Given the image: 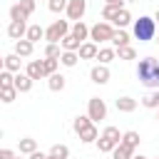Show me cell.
Wrapping results in <instances>:
<instances>
[{
	"label": "cell",
	"mask_w": 159,
	"mask_h": 159,
	"mask_svg": "<svg viewBox=\"0 0 159 159\" xmlns=\"http://www.w3.org/2000/svg\"><path fill=\"white\" fill-rule=\"evenodd\" d=\"M27 17H30V15H27V10H25L20 2H15V5L10 7V20H25V22H27Z\"/></svg>",
	"instance_id": "d4e9b609"
},
{
	"label": "cell",
	"mask_w": 159,
	"mask_h": 159,
	"mask_svg": "<svg viewBox=\"0 0 159 159\" xmlns=\"http://www.w3.org/2000/svg\"><path fill=\"white\" fill-rule=\"evenodd\" d=\"M20 5L27 10V15H32V12H35V0H20Z\"/></svg>",
	"instance_id": "ab89813d"
},
{
	"label": "cell",
	"mask_w": 159,
	"mask_h": 159,
	"mask_svg": "<svg viewBox=\"0 0 159 159\" xmlns=\"http://www.w3.org/2000/svg\"><path fill=\"white\" fill-rule=\"evenodd\" d=\"M97 52H99V47H97V42H92V40H84V42L80 45V50H77L80 60H94Z\"/></svg>",
	"instance_id": "9c48e42d"
},
{
	"label": "cell",
	"mask_w": 159,
	"mask_h": 159,
	"mask_svg": "<svg viewBox=\"0 0 159 159\" xmlns=\"http://www.w3.org/2000/svg\"><path fill=\"white\" fill-rule=\"evenodd\" d=\"M112 35H114V27L109 22H94L89 27V40L92 42H112Z\"/></svg>",
	"instance_id": "3957f363"
},
{
	"label": "cell",
	"mask_w": 159,
	"mask_h": 159,
	"mask_svg": "<svg viewBox=\"0 0 159 159\" xmlns=\"http://www.w3.org/2000/svg\"><path fill=\"white\" fill-rule=\"evenodd\" d=\"M67 32H70V22H67V20H55V22L45 30V40H47V42H60Z\"/></svg>",
	"instance_id": "277c9868"
},
{
	"label": "cell",
	"mask_w": 159,
	"mask_h": 159,
	"mask_svg": "<svg viewBox=\"0 0 159 159\" xmlns=\"http://www.w3.org/2000/svg\"><path fill=\"white\" fill-rule=\"evenodd\" d=\"M157 122H159V107H157Z\"/></svg>",
	"instance_id": "7dc6e473"
},
{
	"label": "cell",
	"mask_w": 159,
	"mask_h": 159,
	"mask_svg": "<svg viewBox=\"0 0 159 159\" xmlns=\"http://www.w3.org/2000/svg\"><path fill=\"white\" fill-rule=\"evenodd\" d=\"M7 35H10L12 40H22V37L27 35V22H25V20H10Z\"/></svg>",
	"instance_id": "ba28073f"
},
{
	"label": "cell",
	"mask_w": 159,
	"mask_h": 159,
	"mask_svg": "<svg viewBox=\"0 0 159 159\" xmlns=\"http://www.w3.org/2000/svg\"><path fill=\"white\" fill-rule=\"evenodd\" d=\"M20 67H22V60H20V55H5V70H10V72H20Z\"/></svg>",
	"instance_id": "44dd1931"
},
{
	"label": "cell",
	"mask_w": 159,
	"mask_h": 159,
	"mask_svg": "<svg viewBox=\"0 0 159 159\" xmlns=\"http://www.w3.org/2000/svg\"><path fill=\"white\" fill-rule=\"evenodd\" d=\"M134 157V147H129V144H124V142H119L114 149H112V159H132Z\"/></svg>",
	"instance_id": "8fae6325"
},
{
	"label": "cell",
	"mask_w": 159,
	"mask_h": 159,
	"mask_svg": "<svg viewBox=\"0 0 159 159\" xmlns=\"http://www.w3.org/2000/svg\"><path fill=\"white\" fill-rule=\"evenodd\" d=\"M32 80H42L45 77V70H42V60H32L30 65H27V70H25Z\"/></svg>",
	"instance_id": "ac0fdd59"
},
{
	"label": "cell",
	"mask_w": 159,
	"mask_h": 159,
	"mask_svg": "<svg viewBox=\"0 0 159 159\" xmlns=\"http://www.w3.org/2000/svg\"><path fill=\"white\" fill-rule=\"evenodd\" d=\"M132 159H147V157H142V154H139V157H132Z\"/></svg>",
	"instance_id": "bcb514c9"
},
{
	"label": "cell",
	"mask_w": 159,
	"mask_h": 159,
	"mask_svg": "<svg viewBox=\"0 0 159 159\" xmlns=\"http://www.w3.org/2000/svg\"><path fill=\"white\" fill-rule=\"evenodd\" d=\"M122 7H124V5H104V7H102V17L112 22V20L119 15V10H122Z\"/></svg>",
	"instance_id": "4316f807"
},
{
	"label": "cell",
	"mask_w": 159,
	"mask_h": 159,
	"mask_svg": "<svg viewBox=\"0 0 159 159\" xmlns=\"http://www.w3.org/2000/svg\"><path fill=\"white\" fill-rule=\"evenodd\" d=\"M137 80L144 87H149V89H159V60H154V57L139 60V65H137Z\"/></svg>",
	"instance_id": "6da1fadb"
},
{
	"label": "cell",
	"mask_w": 159,
	"mask_h": 159,
	"mask_svg": "<svg viewBox=\"0 0 159 159\" xmlns=\"http://www.w3.org/2000/svg\"><path fill=\"white\" fill-rule=\"evenodd\" d=\"M50 154H52L55 159H70V149H67V144H55V147L50 149Z\"/></svg>",
	"instance_id": "1f68e13d"
},
{
	"label": "cell",
	"mask_w": 159,
	"mask_h": 159,
	"mask_svg": "<svg viewBox=\"0 0 159 159\" xmlns=\"http://www.w3.org/2000/svg\"><path fill=\"white\" fill-rule=\"evenodd\" d=\"M107 5H124V0H107Z\"/></svg>",
	"instance_id": "7bdbcfd3"
},
{
	"label": "cell",
	"mask_w": 159,
	"mask_h": 159,
	"mask_svg": "<svg viewBox=\"0 0 159 159\" xmlns=\"http://www.w3.org/2000/svg\"><path fill=\"white\" fill-rule=\"evenodd\" d=\"M32 42L27 40V37H22V40H15V55H20V57H30L32 55Z\"/></svg>",
	"instance_id": "4fadbf2b"
},
{
	"label": "cell",
	"mask_w": 159,
	"mask_h": 159,
	"mask_svg": "<svg viewBox=\"0 0 159 159\" xmlns=\"http://www.w3.org/2000/svg\"><path fill=\"white\" fill-rule=\"evenodd\" d=\"M99 137H104V139H112L114 144H119V142H122V134H119V129H117V127H104V132H102Z\"/></svg>",
	"instance_id": "4dcf8cb0"
},
{
	"label": "cell",
	"mask_w": 159,
	"mask_h": 159,
	"mask_svg": "<svg viewBox=\"0 0 159 159\" xmlns=\"http://www.w3.org/2000/svg\"><path fill=\"white\" fill-rule=\"evenodd\" d=\"M32 82H35V80H32L27 72H25V75H22V72H15V82H12V87H15L17 92H30V89H32Z\"/></svg>",
	"instance_id": "30bf717a"
},
{
	"label": "cell",
	"mask_w": 159,
	"mask_h": 159,
	"mask_svg": "<svg viewBox=\"0 0 159 159\" xmlns=\"http://www.w3.org/2000/svg\"><path fill=\"white\" fill-rule=\"evenodd\" d=\"M80 139H82L84 144H92V142H97V139H99V132H97V127H94V122H92L89 127H84V129L80 132Z\"/></svg>",
	"instance_id": "e0dca14e"
},
{
	"label": "cell",
	"mask_w": 159,
	"mask_h": 159,
	"mask_svg": "<svg viewBox=\"0 0 159 159\" xmlns=\"http://www.w3.org/2000/svg\"><path fill=\"white\" fill-rule=\"evenodd\" d=\"M67 17L72 20V22H77V20H82L84 17V12H87V0H67Z\"/></svg>",
	"instance_id": "8992f818"
},
{
	"label": "cell",
	"mask_w": 159,
	"mask_h": 159,
	"mask_svg": "<svg viewBox=\"0 0 159 159\" xmlns=\"http://www.w3.org/2000/svg\"><path fill=\"white\" fill-rule=\"evenodd\" d=\"M129 22H132V12H129L127 7H122V10H119V15L112 20V25H117V27H127Z\"/></svg>",
	"instance_id": "7402d4cb"
},
{
	"label": "cell",
	"mask_w": 159,
	"mask_h": 159,
	"mask_svg": "<svg viewBox=\"0 0 159 159\" xmlns=\"http://www.w3.org/2000/svg\"><path fill=\"white\" fill-rule=\"evenodd\" d=\"M70 32H72V35H75V37H77L80 42H84V40L89 37V27H87V25H84L82 20H77V22H72V27H70Z\"/></svg>",
	"instance_id": "7c38bea8"
},
{
	"label": "cell",
	"mask_w": 159,
	"mask_h": 159,
	"mask_svg": "<svg viewBox=\"0 0 159 159\" xmlns=\"http://www.w3.org/2000/svg\"><path fill=\"white\" fill-rule=\"evenodd\" d=\"M42 70H45V77L55 75V72H57V60H55V57H45V60H42Z\"/></svg>",
	"instance_id": "836d02e7"
},
{
	"label": "cell",
	"mask_w": 159,
	"mask_h": 159,
	"mask_svg": "<svg viewBox=\"0 0 159 159\" xmlns=\"http://www.w3.org/2000/svg\"><path fill=\"white\" fill-rule=\"evenodd\" d=\"M122 142H124V144H129V147H134V149H137V147H139V142H142V139H139V132H134V129H129V132H124V134H122Z\"/></svg>",
	"instance_id": "f1b7e54d"
},
{
	"label": "cell",
	"mask_w": 159,
	"mask_h": 159,
	"mask_svg": "<svg viewBox=\"0 0 159 159\" xmlns=\"http://www.w3.org/2000/svg\"><path fill=\"white\" fill-rule=\"evenodd\" d=\"M17 149H20V154H32V152H37V142L35 139H30V137H25V139H20L17 142Z\"/></svg>",
	"instance_id": "d6986e66"
},
{
	"label": "cell",
	"mask_w": 159,
	"mask_h": 159,
	"mask_svg": "<svg viewBox=\"0 0 159 159\" xmlns=\"http://www.w3.org/2000/svg\"><path fill=\"white\" fill-rule=\"evenodd\" d=\"M157 159H159V157H157Z\"/></svg>",
	"instance_id": "11a10c76"
},
{
	"label": "cell",
	"mask_w": 159,
	"mask_h": 159,
	"mask_svg": "<svg viewBox=\"0 0 159 159\" xmlns=\"http://www.w3.org/2000/svg\"><path fill=\"white\" fill-rule=\"evenodd\" d=\"M142 104H144L147 109H157V107H159V92H149V94L142 99Z\"/></svg>",
	"instance_id": "e575fe53"
},
{
	"label": "cell",
	"mask_w": 159,
	"mask_h": 159,
	"mask_svg": "<svg viewBox=\"0 0 159 159\" xmlns=\"http://www.w3.org/2000/svg\"><path fill=\"white\" fill-rule=\"evenodd\" d=\"M89 80H92L94 84H107V82H109V67H107V65H94V67L89 70Z\"/></svg>",
	"instance_id": "52a82bcc"
},
{
	"label": "cell",
	"mask_w": 159,
	"mask_h": 159,
	"mask_svg": "<svg viewBox=\"0 0 159 159\" xmlns=\"http://www.w3.org/2000/svg\"><path fill=\"white\" fill-rule=\"evenodd\" d=\"M47 7H50V12H62V10H67V0H47Z\"/></svg>",
	"instance_id": "f35d334b"
},
{
	"label": "cell",
	"mask_w": 159,
	"mask_h": 159,
	"mask_svg": "<svg viewBox=\"0 0 159 159\" xmlns=\"http://www.w3.org/2000/svg\"><path fill=\"white\" fill-rule=\"evenodd\" d=\"M117 57H119V60H134V57H137V50H134V47H129V45L117 47Z\"/></svg>",
	"instance_id": "d6a6232c"
},
{
	"label": "cell",
	"mask_w": 159,
	"mask_h": 159,
	"mask_svg": "<svg viewBox=\"0 0 159 159\" xmlns=\"http://www.w3.org/2000/svg\"><path fill=\"white\" fill-rule=\"evenodd\" d=\"M124 2H137V0H124Z\"/></svg>",
	"instance_id": "681fc988"
},
{
	"label": "cell",
	"mask_w": 159,
	"mask_h": 159,
	"mask_svg": "<svg viewBox=\"0 0 159 159\" xmlns=\"http://www.w3.org/2000/svg\"><path fill=\"white\" fill-rule=\"evenodd\" d=\"M0 139H2V129H0Z\"/></svg>",
	"instance_id": "f907efd6"
},
{
	"label": "cell",
	"mask_w": 159,
	"mask_h": 159,
	"mask_svg": "<svg viewBox=\"0 0 159 159\" xmlns=\"http://www.w3.org/2000/svg\"><path fill=\"white\" fill-rule=\"evenodd\" d=\"M154 32H157V20H154V17L142 15L139 20H134V37H137L139 42L154 40Z\"/></svg>",
	"instance_id": "7a4b0ae2"
},
{
	"label": "cell",
	"mask_w": 159,
	"mask_h": 159,
	"mask_svg": "<svg viewBox=\"0 0 159 159\" xmlns=\"http://www.w3.org/2000/svg\"><path fill=\"white\" fill-rule=\"evenodd\" d=\"M15 2H20V0H15Z\"/></svg>",
	"instance_id": "f5cc1de1"
},
{
	"label": "cell",
	"mask_w": 159,
	"mask_h": 159,
	"mask_svg": "<svg viewBox=\"0 0 159 159\" xmlns=\"http://www.w3.org/2000/svg\"><path fill=\"white\" fill-rule=\"evenodd\" d=\"M25 37H27V40H30V42L35 45V42H40V40L45 37V30H42L40 25H30V27H27V35H25Z\"/></svg>",
	"instance_id": "603a6c76"
},
{
	"label": "cell",
	"mask_w": 159,
	"mask_h": 159,
	"mask_svg": "<svg viewBox=\"0 0 159 159\" xmlns=\"http://www.w3.org/2000/svg\"><path fill=\"white\" fill-rule=\"evenodd\" d=\"M114 104H117V112H127V114L137 109V99L134 97H119Z\"/></svg>",
	"instance_id": "2e32d148"
},
{
	"label": "cell",
	"mask_w": 159,
	"mask_h": 159,
	"mask_svg": "<svg viewBox=\"0 0 159 159\" xmlns=\"http://www.w3.org/2000/svg\"><path fill=\"white\" fill-rule=\"evenodd\" d=\"M80 45H82V42H80L72 32H67V35L60 40V47H62V50H70V52H77V50H80Z\"/></svg>",
	"instance_id": "5bb4252c"
},
{
	"label": "cell",
	"mask_w": 159,
	"mask_h": 159,
	"mask_svg": "<svg viewBox=\"0 0 159 159\" xmlns=\"http://www.w3.org/2000/svg\"><path fill=\"white\" fill-rule=\"evenodd\" d=\"M114 55H117V50H114V47H99V52H97V57H94V60H99V65H107V62H112V60H114Z\"/></svg>",
	"instance_id": "ffe728a7"
},
{
	"label": "cell",
	"mask_w": 159,
	"mask_h": 159,
	"mask_svg": "<svg viewBox=\"0 0 159 159\" xmlns=\"http://www.w3.org/2000/svg\"><path fill=\"white\" fill-rule=\"evenodd\" d=\"M30 159H47V154H45V152H32Z\"/></svg>",
	"instance_id": "b9f144b4"
},
{
	"label": "cell",
	"mask_w": 159,
	"mask_h": 159,
	"mask_svg": "<svg viewBox=\"0 0 159 159\" xmlns=\"http://www.w3.org/2000/svg\"><path fill=\"white\" fill-rule=\"evenodd\" d=\"M17 94H20V92H17L15 87H0V102H15Z\"/></svg>",
	"instance_id": "f546056e"
},
{
	"label": "cell",
	"mask_w": 159,
	"mask_h": 159,
	"mask_svg": "<svg viewBox=\"0 0 159 159\" xmlns=\"http://www.w3.org/2000/svg\"><path fill=\"white\" fill-rule=\"evenodd\" d=\"M60 55H62V47H60L57 42H47V47H45V57H55V60H60Z\"/></svg>",
	"instance_id": "d590c367"
},
{
	"label": "cell",
	"mask_w": 159,
	"mask_h": 159,
	"mask_svg": "<svg viewBox=\"0 0 159 159\" xmlns=\"http://www.w3.org/2000/svg\"><path fill=\"white\" fill-rule=\"evenodd\" d=\"M2 70H5V57L0 55V72H2Z\"/></svg>",
	"instance_id": "ee69618b"
},
{
	"label": "cell",
	"mask_w": 159,
	"mask_h": 159,
	"mask_svg": "<svg viewBox=\"0 0 159 159\" xmlns=\"http://www.w3.org/2000/svg\"><path fill=\"white\" fill-rule=\"evenodd\" d=\"M92 124V119H89V114H80V117H75V122H72V129L80 134L84 127H89Z\"/></svg>",
	"instance_id": "83f0119b"
},
{
	"label": "cell",
	"mask_w": 159,
	"mask_h": 159,
	"mask_svg": "<svg viewBox=\"0 0 159 159\" xmlns=\"http://www.w3.org/2000/svg\"><path fill=\"white\" fill-rule=\"evenodd\" d=\"M12 82H15V72L2 70L0 72V87H12Z\"/></svg>",
	"instance_id": "74e56055"
},
{
	"label": "cell",
	"mask_w": 159,
	"mask_h": 159,
	"mask_svg": "<svg viewBox=\"0 0 159 159\" xmlns=\"http://www.w3.org/2000/svg\"><path fill=\"white\" fill-rule=\"evenodd\" d=\"M87 114H89L92 122L104 119V117H107V104H104V99H99V97H89V102H87Z\"/></svg>",
	"instance_id": "5b68a950"
},
{
	"label": "cell",
	"mask_w": 159,
	"mask_h": 159,
	"mask_svg": "<svg viewBox=\"0 0 159 159\" xmlns=\"http://www.w3.org/2000/svg\"><path fill=\"white\" fill-rule=\"evenodd\" d=\"M154 20H157V25H159V10H157V15H154Z\"/></svg>",
	"instance_id": "f6af8a7d"
},
{
	"label": "cell",
	"mask_w": 159,
	"mask_h": 159,
	"mask_svg": "<svg viewBox=\"0 0 159 159\" xmlns=\"http://www.w3.org/2000/svg\"><path fill=\"white\" fill-rule=\"evenodd\" d=\"M77 60H80V55H77V52H70V50H62V55H60V62H62L65 67H75Z\"/></svg>",
	"instance_id": "484cf974"
},
{
	"label": "cell",
	"mask_w": 159,
	"mask_h": 159,
	"mask_svg": "<svg viewBox=\"0 0 159 159\" xmlns=\"http://www.w3.org/2000/svg\"><path fill=\"white\" fill-rule=\"evenodd\" d=\"M15 159H22V157H15Z\"/></svg>",
	"instance_id": "816d5d0a"
},
{
	"label": "cell",
	"mask_w": 159,
	"mask_h": 159,
	"mask_svg": "<svg viewBox=\"0 0 159 159\" xmlns=\"http://www.w3.org/2000/svg\"><path fill=\"white\" fill-rule=\"evenodd\" d=\"M112 45H114V50L117 47H124V45H129V35L119 27V30H114V35H112Z\"/></svg>",
	"instance_id": "cb8c5ba5"
},
{
	"label": "cell",
	"mask_w": 159,
	"mask_h": 159,
	"mask_svg": "<svg viewBox=\"0 0 159 159\" xmlns=\"http://www.w3.org/2000/svg\"><path fill=\"white\" fill-rule=\"evenodd\" d=\"M47 159H55V157H52V154H47Z\"/></svg>",
	"instance_id": "c3c4849f"
},
{
	"label": "cell",
	"mask_w": 159,
	"mask_h": 159,
	"mask_svg": "<svg viewBox=\"0 0 159 159\" xmlns=\"http://www.w3.org/2000/svg\"><path fill=\"white\" fill-rule=\"evenodd\" d=\"M114 147H117V144H114L112 139H104V137H99V139H97V149H99L102 154H107V152H112Z\"/></svg>",
	"instance_id": "8d00e7d4"
},
{
	"label": "cell",
	"mask_w": 159,
	"mask_h": 159,
	"mask_svg": "<svg viewBox=\"0 0 159 159\" xmlns=\"http://www.w3.org/2000/svg\"><path fill=\"white\" fill-rule=\"evenodd\" d=\"M0 159H15V152L12 149H0Z\"/></svg>",
	"instance_id": "60d3db41"
},
{
	"label": "cell",
	"mask_w": 159,
	"mask_h": 159,
	"mask_svg": "<svg viewBox=\"0 0 159 159\" xmlns=\"http://www.w3.org/2000/svg\"><path fill=\"white\" fill-rule=\"evenodd\" d=\"M65 84H67V82H65V75H60V72H55V75L47 77V87H50L52 92H62Z\"/></svg>",
	"instance_id": "9a60e30c"
},
{
	"label": "cell",
	"mask_w": 159,
	"mask_h": 159,
	"mask_svg": "<svg viewBox=\"0 0 159 159\" xmlns=\"http://www.w3.org/2000/svg\"><path fill=\"white\" fill-rule=\"evenodd\" d=\"M157 42H159V40H157Z\"/></svg>",
	"instance_id": "db71d44e"
}]
</instances>
